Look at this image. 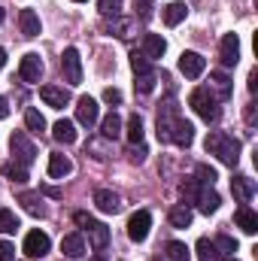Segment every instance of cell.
Here are the masks:
<instances>
[{"label": "cell", "mask_w": 258, "mask_h": 261, "mask_svg": "<svg viewBox=\"0 0 258 261\" xmlns=\"http://www.w3.org/2000/svg\"><path fill=\"white\" fill-rule=\"evenodd\" d=\"M9 149H12V155H15V161L18 164H34V158H37V146L28 140V134L24 130H15L12 137H9Z\"/></svg>", "instance_id": "obj_3"}, {"label": "cell", "mask_w": 258, "mask_h": 261, "mask_svg": "<svg viewBox=\"0 0 258 261\" xmlns=\"http://www.w3.org/2000/svg\"><path fill=\"white\" fill-rule=\"evenodd\" d=\"M186 15H189V6H186V3H179V0H176V3H167V6H164V21H167L170 28H176V24H179V21H183Z\"/></svg>", "instance_id": "obj_23"}, {"label": "cell", "mask_w": 258, "mask_h": 261, "mask_svg": "<svg viewBox=\"0 0 258 261\" xmlns=\"http://www.w3.org/2000/svg\"><path fill=\"white\" fill-rule=\"evenodd\" d=\"M40 97H43L46 107H52V110H64L67 103H70V91H67L64 85H43V88H40Z\"/></svg>", "instance_id": "obj_10"}, {"label": "cell", "mask_w": 258, "mask_h": 261, "mask_svg": "<svg viewBox=\"0 0 258 261\" xmlns=\"http://www.w3.org/2000/svg\"><path fill=\"white\" fill-rule=\"evenodd\" d=\"M219 203H222V197H219V192L213 189V186H203L200 192H197V206H200V213H216L219 210Z\"/></svg>", "instance_id": "obj_19"}, {"label": "cell", "mask_w": 258, "mask_h": 261, "mask_svg": "<svg viewBox=\"0 0 258 261\" xmlns=\"http://www.w3.org/2000/svg\"><path fill=\"white\" fill-rule=\"evenodd\" d=\"M152 261H161V258H152Z\"/></svg>", "instance_id": "obj_52"}, {"label": "cell", "mask_w": 258, "mask_h": 261, "mask_svg": "<svg viewBox=\"0 0 258 261\" xmlns=\"http://www.w3.org/2000/svg\"><path fill=\"white\" fill-rule=\"evenodd\" d=\"M255 88H258V73L255 70H249V91L255 94Z\"/></svg>", "instance_id": "obj_45"}, {"label": "cell", "mask_w": 258, "mask_h": 261, "mask_svg": "<svg viewBox=\"0 0 258 261\" xmlns=\"http://www.w3.org/2000/svg\"><path fill=\"white\" fill-rule=\"evenodd\" d=\"M164 52H167V43H164V37H158V34H146V37H143V55H146L149 61L161 58Z\"/></svg>", "instance_id": "obj_16"}, {"label": "cell", "mask_w": 258, "mask_h": 261, "mask_svg": "<svg viewBox=\"0 0 258 261\" xmlns=\"http://www.w3.org/2000/svg\"><path fill=\"white\" fill-rule=\"evenodd\" d=\"M197 261H219L216 243H213L210 237H200V240H197Z\"/></svg>", "instance_id": "obj_28"}, {"label": "cell", "mask_w": 258, "mask_h": 261, "mask_svg": "<svg viewBox=\"0 0 258 261\" xmlns=\"http://www.w3.org/2000/svg\"><path fill=\"white\" fill-rule=\"evenodd\" d=\"M137 88H140L143 94H149V91L155 88V73H146V76H137Z\"/></svg>", "instance_id": "obj_38"}, {"label": "cell", "mask_w": 258, "mask_h": 261, "mask_svg": "<svg viewBox=\"0 0 258 261\" xmlns=\"http://www.w3.org/2000/svg\"><path fill=\"white\" fill-rule=\"evenodd\" d=\"M210 79H213V88L219 91V100H228V97H231V79H228L222 70H219V73H213Z\"/></svg>", "instance_id": "obj_29"}, {"label": "cell", "mask_w": 258, "mask_h": 261, "mask_svg": "<svg viewBox=\"0 0 258 261\" xmlns=\"http://www.w3.org/2000/svg\"><path fill=\"white\" fill-rule=\"evenodd\" d=\"M134 9H137V15L146 21V18H152V0H134Z\"/></svg>", "instance_id": "obj_39"}, {"label": "cell", "mask_w": 258, "mask_h": 261, "mask_svg": "<svg viewBox=\"0 0 258 261\" xmlns=\"http://www.w3.org/2000/svg\"><path fill=\"white\" fill-rule=\"evenodd\" d=\"M203 70H207V58L203 55H197V52H183L179 55V73L186 79H197Z\"/></svg>", "instance_id": "obj_8"}, {"label": "cell", "mask_w": 258, "mask_h": 261, "mask_svg": "<svg viewBox=\"0 0 258 261\" xmlns=\"http://www.w3.org/2000/svg\"><path fill=\"white\" fill-rule=\"evenodd\" d=\"M61 70H64V79L70 85H79L82 82V58L73 46H67L64 55H61Z\"/></svg>", "instance_id": "obj_4"}, {"label": "cell", "mask_w": 258, "mask_h": 261, "mask_svg": "<svg viewBox=\"0 0 258 261\" xmlns=\"http://www.w3.org/2000/svg\"><path fill=\"white\" fill-rule=\"evenodd\" d=\"M15 231H18L15 213H9L6 206H0V234H15Z\"/></svg>", "instance_id": "obj_31"}, {"label": "cell", "mask_w": 258, "mask_h": 261, "mask_svg": "<svg viewBox=\"0 0 258 261\" xmlns=\"http://www.w3.org/2000/svg\"><path fill=\"white\" fill-rule=\"evenodd\" d=\"M24 125H28L31 134H43V130H46V119L40 116V110H34V107H31V110L24 113Z\"/></svg>", "instance_id": "obj_30"}, {"label": "cell", "mask_w": 258, "mask_h": 261, "mask_svg": "<svg viewBox=\"0 0 258 261\" xmlns=\"http://www.w3.org/2000/svg\"><path fill=\"white\" fill-rule=\"evenodd\" d=\"M207 152L216 155L222 164L237 167V161H240V140H234V137H228V134H222V130H213V134L207 137Z\"/></svg>", "instance_id": "obj_1"}, {"label": "cell", "mask_w": 258, "mask_h": 261, "mask_svg": "<svg viewBox=\"0 0 258 261\" xmlns=\"http://www.w3.org/2000/svg\"><path fill=\"white\" fill-rule=\"evenodd\" d=\"M234 222H237V228L243 231V234H255L258 231V216L252 206H246V203H240L237 206V213H234Z\"/></svg>", "instance_id": "obj_13"}, {"label": "cell", "mask_w": 258, "mask_h": 261, "mask_svg": "<svg viewBox=\"0 0 258 261\" xmlns=\"http://www.w3.org/2000/svg\"><path fill=\"white\" fill-rule=\"evenodd\" d=\"M179 192H183V197H192V200H197V192H200V189H197L194 182H183V189H179Z\"/></svg>", "instance_id": "obj_43"}, {"label": "cell", "mask_w": 258, "mask_h": 261, "mask_svg": "<svg viewBox=\"0 0 258 261\" xmlns=\"http://www.w3.org/2000/svg\"><path fill=\"white\" fill-rule=\"evenodd\" d=\"M231 192H234V200L249 203L252 195H255V179H249V176H234V179H231Z\"/></svg>", "instance_id": "obj_14"}, {"label": "cell", "mask_w": 258, "mask_h": 261, "mask_svg": "<svg viewBox=\"0 0 258 261\" xmlns=\"http://www.w3.org/2000/svg\"><path fill=\"white\" fill-rule=\"evenodd\" d=\"M6 116H9V103L0 97V119H6Z\"/></svg>", "instance_id": "obj_46"}, {"label": "cell", "mask_w": 258, "mask_h": 261, "mask_svg": "<svg viewBox=\"0 0 258 261\" xmlns=\"http://www.w3.org/2000/svg\"><path fill=\"white\" fill-rule=\"evenodd\" d=\"M219 176H216V170L210 167V164H197V182L200 186H213Z\"/></svg>", "instance_id": "obj_36"}, {"label": "cell", "mask_w": 258, "mask_h": 261, "mask_svg": "<svg viewBox=\"0 0 258 261\" xmlns=\"http://www.w3.org/2000/svg\"><path fill=\"white\" fill-rule=\"evenodd\" d=\"M85 231H88V237H91L94 249H104V246L110 243V228H107L104 222H94V219H88V222H85Z\"/></svg>", "instance_id": "obj_17"}, {"label": "cell", "mask_w": 258, "mask_h": 261, "mask_svg": "<svg viewBox=\"0 0 258 261\" xmlns=\"http://www.w3.org/2000/svg\"><path fill=\"white\" fill-rule=\"evenodd\" d=\"M167 219H170V225H173V228H189V225H192V219H194V216H192V210H189V206L183 203V206H173Z\"/></svg>", "instance_id": "obj_26"}, {"label": "cell", "mask_w": 258, "mask_h": 261, "mask_svg": "<svg viewBox=\"0 0 258 261\" xmlns=\"http://www.w3.org/2000/svg\"><path fill=\"white\" fill-rule=\"evenodd\" d=\"M213 243H216V252H219V258H222V255H234V252H237V240H234V237H228V234L216 237Z\"/></svg>", "instance_id": "obj_33"}, {"label": "cell", "mask_w": 258, "mask_h": 261, "mask_svg": "<svg viewBox=\"0 0 258 261\" xmlns=\"http://www.w3.org/2000/svg\"><path fill=\"white\" fill-rule=\"evenodd\" d=\"M225 261H237V258H225Z\"/></svg>", "instance_id": "obj_51"}, {"label": "cell", "mask_w": 258, "mask_h": 261, "mask_svg": "<svg viewBox=\"0 0 258 261\" xmlns=\"http://www.w3.org/2000/svg\"><path fill=\"white\" fill-rule=\"evenodd\" d=\"M18 76H21V82H40V76H43V61H40V55L28 52V55L21 58V64H18Z\"/></svg>", "instance_id": "obj_11"}, {"label": "cell", "mask_w": 258, "mask_h": 261, "mask_svg": "<svg viewBox=\"0 0 258 261\" xmlns=\"http://www.w3.org/2000/svg\"><path fill=\"white\" fill-rule=\"evenodd\" d=\"M52 137H55L58 143L70 146V143H76V125H73V122H67V119H61V122H55V125H52Z\"/></svg>", "instance_id": "obj_22"}, {"label": "cell", "mask_w": 258, "mask_h": 261, "mask_svg": "<svg viewBox=\"0 0 258 261\" xmlns=\"http://www.w3.org/2000/svg\"><path fill=\"white\" fill-rule=\"evenodd\" d=\"M164 249H167V261H189L192 258V249L186 243H179V240H170Z\"/></svg>", "instance_id": "obj_27"}, {"label": "cell", "mask_w": 258, "mask_h": 261, "mask_svg": "<svg viewBox=\"0 0 258 261\" xmlns=\"http://www.w3.org/2000/svg\"><path fill=\"white\" fill-rule=\"evenodd\" d=\"M170 140L176 143V146H192V140H194V125L192 122H186L183 116H176L173 119V125H170Z\"/></svg>", "instance_id": "obj_12"}, {"label": "cell", "mask_w": 258, "mask_h": 261, "mask_svg": "<svg viewBox=\"0 0 258 261\" xmlns=\"http://www.w3.org/2000/svg\"><path fill=\"white\" fill-rule=\"evenodd\" d=\"M189 107H192L207 125L210 122H219V103H216V97H213L210 88H194L192 94H189Z\"/></svg>", "instance_id": "obj_2"}, {"label": "cell", "mask_w": 258, "mask_h": 261, "mask_svg": "<svg viewBox=\"0 0 258 261\" xmlns=\"http://www.w3.org/2000/svg\"><path fill=\"white\" fill-rule=\"evenodd\" d=\"M18 203H21L31 216H46V210H43V197L37 195V192H24V195H18Z\"/></svg>", "instance_id": "obj_24"}, {"label": "cell", "mask_w": 258, "mask_h": 261, "mask_svg": "<svg viewBox=\"0 0 258 261\" xmlns=\"http://www.w3.org/2000/svg\"><path fill=\"white\" fill-rule=\"evenodd\" d=\"M100 134H104L107 140H119V137H122V119H119L116 113H110V116L100 122Z\"/></svg>", "instance_id": "obj_25"}, {"label": "cell", "mask_w": 258, "mask_h": 261, "mask_svg": "<svg viewBox=\"0 0 258 261\" xmlns=\"http://www.w3.org/2000/svg\"><path fill=\"white\" fill-rule=\"evenodd\" d=\"M94 203H97L100 213H119L122 210V197L116 192H110V189H97L94 192Z\"/></svg>", "instance_id": "obj_15"}, {"label": "cell", "mask_w": 258, "mask_h": 261, "mask_svg": "<svg viewBox=\"0 0 258 261\" xmlns=\"http://www.w3.org/2000/svg\"><path fill=\"white\" fill-rule=\"evenodd\" d=\"M243 116H246V122H249V125H255V103H249Z\"/></svg>", "instance_id": "obj_44"}, {"label": "cell", "mask_w": 258, "mask_h": 261, "mask_svg": "<svg viewBox=\"0 0 258 261\" xmlns=\"http://www.w3.org/2000/svg\"><path fill=\"white\" fill-rule=\"evenodd\" d=\"M3 64H6V52L0 49V70H3Z\"/></svg>", "instance_id": "obj_47"}, {"label": "cell", "mask_w": 258, "mask_h": 261, "mask_svg": "<svg viewBox=\"0 0 258 261\" xmlns=\"http://www.w3.org/2000/svg\"><path fill=\"white\" fill-rule=\"evenodd\" d=\"M125 134H128V140L134 143V146H137V143L143 140V119H140L137 113H134V116L128 119V130H125Z\"/></svg>", "instance_id": "obj_34"}, {"label": "cell", "mask_w": 258, "mask_h": 261, "mask_svg": "<svg viewBox=\"0 0 258 261\" xmlns=\"http://www.w3.org/2000/svg\"><path fill=\"white\" fill-rule=\"evenodd\" d=\"M49 249H52L49 234H43V231H31V234L24 237V252H28L31 258H43Z\"/></svg>", "instance_id": "obj_9"}, {"label": "cell", "mask_w": 258, "mask_h": 261, "mask_svg": "<svg viewBox=\"0 0 258 261\" xmlns=\"http://www.w3.org/2000/svg\"><path fill=\"white\" fill-rule=\"evenodd\" d=\"M104 100H107V103H122V91H119V88H107V91H104Z\"/></svg>", "instance_id": "obj_41"}, {"label": "cell", "mask_w": 258, "mask_h": 261, "mask_svg": "<svg viewBox=\"0 0 258 261\" xmlns=\"http://www.w3.org/2000/svg\"><path fill=\"white\" fill-rule=\"evenodd\" d=\"M3 173H6L12 182H24V179H28V167H24V164H18V161L3 164Z\"/></svg>", "instance_id": "obj_32"}, {"label": "cell", "mask_w": 258, "mask_h": 261, "mask_svg": "<svg viewBox=\"0 0 258 261\" xmlns=\"http://www.w3.org/2000/svg\"><path fill=\"white\" fill-rule=\"evenodd\" d=\"M18 24H21L24 37H40V15L34 9H21L18 12Z\"/></svg>", "instance_id": "obj_20"}, {"label": "cell", "mask_w": 258, "mask_h": 261, "mask_svg": "<svg viewBox=\"0 0 258 261\" xmlns=\"http://www.w3.org/2000/svg\"><path fill=\"white\" fill-rule=\"evenodd\" d=\"M0 261H15V246L0 240Z\"/></svg>", "instance_id": "obj_40"}, {"label": "cell", "mask_w": 258, "mask_h": 261, "mask_svg": "<svg viewBox=\"0 0 258 261\" xmlns=\"http://www.w3.org/2000/svg\"><path fill=\"white\" fill-rule=\"evenodd\" d=\"M97 116H100V110H97V100L94 97H79L76 100V122L79 125H85V128H91V125H97Z\"/></svg>", "instance_id": "obj_7"}, {"label": "cell", "mask_w": 258, "mask_h": 261, "mask_svg": "<svg viewBox=\"0 0 258 261\" xmlns=\"http://www.w3.org/2000/svg\"><path fill=\"white\" fill-rule=\"evenodd\" d=\"M219 58H222V67H237V61H240V40H237V34H225L222 37Z\"/></svg>", "instance_id": "obj_6"}, {"label": "cell", "mask_w": 258, "mask_h": 261, "mask_svg": "<svg viewBox=\"0 0 258 261\" xmlns=\"http://www.w3.org/2000/svg\"><path fill=\"white\" fill-rule=\"evenodd\" d=\"M131 67H134V73H137V76L152 73V64H149V58H146L143 52H134V55H131Z\"/></svg>", "instance_id": "obj_35"}, {"label": "cell", "mask_w": 258, "mask_h": 261, "mask_svg": "<svg viewBox=\"0 0 258 261\" xmlns=\"http://www.w3.org/2000/svg\"><path fill=\"white\" fill-rule=\"evenodd\" d=\"M3 15H6V12H3V9H0V21H3Z\"/></svg>", "instance_id": "obj_49"}, {"label": "cell", "mask_w": 258, "mask_h": 261, "mask_svg": "<svg viewBox=\"0 0 258 261\" xmlns=\"http://www.w3.org/2000/svg\"><path fill=\"white\" fill-rule=\"evenodd\" d=\"M73 173V161L67 158V155H49V176L52 179H64V176H70Z\"/></svg>", "instance_id": "obj_18"}, {"label": "cell", "mask_w": 258, "mask_h": 261, "mask_svg": "<svg viewBox=\"0 0 258 261\" xmlns=\"http://www.w3.org/2000/svg\"><path fill=\"white\" fill-rule=\"evenodd\" d=\"M131 161H134V164H143V161H146V149H143V146H134V149H131V155H128Z\"/></svg>", "instance_id": "obj_42"}, {"label": "cell", "mask_w": 258, "mask_h": 261, "mask_svg": "<svg viewBox=\"0 0 258 261\" xmlns=\"http://www.w3.org/2000/svg\"><path fill=\"white\" fill-rule=\"evenodd\" d=\"M88 261H107V255H94V258H88Z\"/></svg>", "instance_id": "obj_48"}, {"label": "cell", "mask_w": 258, "mask_h": 261, "mask_svg": "<svg viewBox=\"0 0 258 261\" xmlns=\"http://www.w3.org/2000/svg\"><path fill=\"white\" fill-rule=\"evenodd\" d=\"M97 9H100L104 15H113V18H116V15L122 12V0H97Z\"/></svg>", "instance_id": "obj_37"}, {"label": "cell", "mask_w": 258, "mask_h": 261, "mask_svg": "<svg viewBox=\"0 0 258 261\" xmlns=\"http://www.w3.org/2000/svg\"><path fill=\"white\" fill-rule=\"evenodd\" d=\"M149 228H152L149 210H137V213L128 219V237L134 240V243H143V240L149 237Z\"/></svg>", "instance_id": "obj_5"}, {"label": "cell", "mask_w": 258, "mask_h": 261, "mask_svg": "<svg viewBox=\"0 0 258 261\" xmlns=\"http://www.w3.org/2000/svg\"><path fill=\"white\" fill-rule=\"evenodd\" d=\"M61 252H64L67 258H82V252H85L82 234H67L64 240H61Z\"/></svg>", "instance_id": "obj_21"}, {"label": "cell", "mask_w": 258, "mask_h": 261, "mask_svg": "<svg viewBox=\"0 0 258 261\" xmlns=\"http://www.w3.org/2000/svg\"><path fill=\"white\" fill-rule=\"evenodd\" d=\"M73 3H85V0H73Z\"/></svg>", "instance_id": "obj_50"}]
</instances>
